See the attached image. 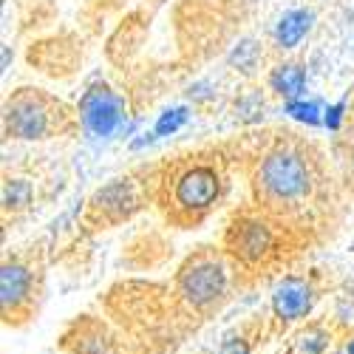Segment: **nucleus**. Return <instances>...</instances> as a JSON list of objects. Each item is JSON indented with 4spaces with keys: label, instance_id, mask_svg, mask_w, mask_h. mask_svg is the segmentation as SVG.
Listing matches in <instances>:
<instances>
[{
    "label": "nucleus",
    "instance_id": "nucleus-12",
    "mask_svg": "<svg viewBox=\"0 0 354 354\" xmlns=\"http://www.w3.org/2000/svg\"><path fill=\"white\" fill-rule=\"evenodd\" d=\"M28 201H32V185H28V182L15 179V182L3 185V204H6V210H23Z\"/></svg>",
    "mask_w": 354,
    "mask_h": 354
},
{
    "label": "nucleus",
    "instance_id": "nucleus-10",
    "mask_svg": "<svg viewBox=\"0 0 354 354\" xmlns=\"http://www.w3.org/2000/svg\"><path fill=\"white\" fill-rule=\"evenodd\" d=\"M309 26H312V12H306V9H292V12H286V15L281 17L278 28H275L278 46L295 48V46H298V43L306 37Z\"/></svg>",
    "mask_w": 354,
    "mask_h": 354
},
{
    "label": "nucleus",
    "instance_id": "nucleus-3",
    "mask_svg": "<svg viewBox=\"0 0 354 354\" xmlns=\"http://www.w3.org/2000/svg\"><path fill=\"white\" fill-rule=\"evenodd\" d=\"M80 116H82V125L94 136H111L122 122V100L108 85L97 82L80 100Z\"/></svg>",
    "mask_w": 354,
    "mask_h": 354
},
{
    "label": "nucleus",
    "instance_id": "nucleus-15",
    "mask_svg": "<svg viewBox=\"0 0 354 354\" xmlns=\"http://www.w3.org/2000/svg\"><path fill=\"white\" fill-rule=\"evenodd\" d=\"M255 60H258V48H255L252 40H244L239 48L232 51V57H230V63H232V66H239L241 71H252Z\"/></svg>",
    "mask_w": 354,
    "mask_h": 354
},
{
    "label": "nucleus",
    "instance_id": "nucleus-5",
    "mask_svg": "<svg viewBox=\"0 0 354 354\" xmlns=\"http://www.w3.org/2000/svg\"><path fill=\"white\" fill-rule=\"evenodd\" d=\"M227 244H230L232 255H239L247 263H255V261H261L263 255L272 250V232H270V227H263L261 221L244 218V221L232 224V230L227 235Z\"/></svg>",
    "mask_w": 354,
    "mask_h": 354
},
{
    "label": "nucleus",
    "instance_id": "nucleus-1",
    "mask_svg": "<svg viewBox=\"0 0 354 354\" xmlns=\"http://www.w3.org/2000/svg\"><path fill=\"white\" fill-rule=\"evenodd\" d=\"M258 185H261L263 196H270L272 201L292 204L309 193V170L295 153L275 151L263 159L261 173H258Z\"/></svg>",
    "mask_w": 354,
    "mask_h": 354
},
{
    "label": "nucleus",
    "instance_id": "nucleus-6",
    "mask_svg": "<svg viewBox=\"0 0 354 354\" xmlns=\"http://www.w3.org/2000/svg\"><path fill=\"white\" fill-rule=\"evenodd\" d=\"M312 286L301 278H283L272 292V309L281 320H301L312 309Z\"/></svg>",
    "mask_w": 354,
    "mask_h": 354
},
{
    "label": "nucleus",
    "instance_id": "nucleus-14",
    "mask_svg": "<svg viewBox=\"0 0 354 354\" xmlns=\"http://www.w3.org/2000/svg\"><path fill=\"white\" fill-rule=\"evenodd\" d=\"M286 113L292 116V120H298V122H306V125H317L320 122V111L315 102H301V100H292L286 105Z\"/></svg>",
    "mask_w": 354,
    "mask_h": 354
},
{
    "label": "nucleus",
    "instance_id": "nucleus-16",
    "mask_svg": "<svg viewBox=\"0 0 354 354\" xmlns=\"http://www.w3.org/2000/svg\"><path fill=\"white\" fill-rule=\"evenodd\" d=\"M323 346H326V335H323V332H309V335H304V351H306V354H320Z\"/></svg>",
    "mask_w": 354,
    "mask_h": 354
},
{
    "label": "nucleus",
    "instance_id": "nucleus-17",
    "mask_svg": "<svg viewBox=\"0 0 354 354\" xmlns=\"http://www.w3.org/2000/svg\"><path fill=\"white\" fill-rule=\"evenodd\" d=\"M218 354H250V346L241 337H227L218 348Z\"/></svg>",
    "mask_w": 354,
    "mask_h": 354
},
{
    "label": "nucleus",
    "instance_id": "nucleus-11",
    "mask_svg": "<svg viewBox=\"0 0 354 354\" xmlns=\"http://www.w3.org/2000/svg\"><path fill=\"white\" fill-rule=\"evenodd\" d=\"M304 85H306V74L301 66H281L275 74H272V88L283 97V100H298L304 94Z\"/></svg>",
    "mask_w": 354,
    "mask_h": 354
},
{
    "label": "nucleus",
    "instance_id": "nucleus-2",
    "mask_svg": "<svg viewBox=\"0 0 354 354\" xmlns=\"http://www.w3.org/2000/svg\"><path fill=\"white\" fill-rule=\"evenodd\" d=\"M179 289L185 295V301L196 309H207L213 306L224 289H227V270L224 263L210 258V255H198L193 258L187 267L179 272Z\"/></svg>",
    "mask_w": 354,
    "mask_h": 354
},
{
    "label": "nucleus",
    "instance_id": "nucleus-4",
    "mask_svg": "<svg viewBox=\"0 0 354 354\" xmlns=\"http://www.w3.org/2000/svg\"><path fill=\"white\" fill-rule=\"evenodd\" d=\"M173 196H176V204L187 213L207 210L218 198V173L213 167H193L179 176Z\"/></svg>",
    "mask_w": 354,
    "mask_h": 354
},
{
    "label": "nucleus",
    "instance_id": "nucleus-19",
    "mask_svg": "<svg viewBox=\"0 0 354 354\" xmlns=\"http://www.w3.org/2000/svg\"><path fill=\"white\" fill-rule=\"evenodd\" d=\"M346 351H348V354H354V340L348 343V348H346Z\"/></svg>",
    "mask_w": 354,
    "mask_h": 354
},
{
    "label": "nucleus",
    "instance_id": "nucleus-7",
    "mask_svg": "<svg viewBox=\"0 0 354 354\" xmlns=\"http://www.w3.org/2000/svg\"><path fill=\"white\" fill-rule=\"evenodd\" d=\"M6 131L17 139H37L46 133V113L35 100H15L6 113Z\"/></svg>",
    "mask_w": 354,
    "mask_h": 354
},
{
    "label": "nucleus",
    "instance_id": "nucleus-8",
    "mask_svg": "<svg viewBox=\"0 0 354 354\" xmlns=\"http://www.w3.org/2000/svg\"><path fill=\"white\" fill-rule=\"evenodd\" d=\"M28 292H32V275L20 263H3L0 270V304L3 312H15L20 304H26Z\"/></svg>",
    "mask_w": 354,
    "mask_h": 354
},
{
    "label": "nucleus",
    "instance_id": "nucleus-9",
    "mask_svg": "<svg viewBox=\"0 0 354 354\" xmlns=\"http://www.w3.org/2000/svg\"><path fill=\"white\" fill-rule=\"evenodd\" d=\"M94 204L102 210V213H111L113 218H122L133 210V204H136V196H133V187L125 185V182H116V185H108L105 190L97 193Z\"/></svg>",
    "mask_w": 354,
    "mask_h": 354
},
{
    "label": "nucleus",
    "instance_id": "nucleus-13",
    "mask_svg": "<svg viewBox=\"0 0 354 354\" xmlns=\"http://www.w3.org/2000/svg\"><path fill=\"white\" fill-rule=\"evenodd\" d=\"M187 122V108H173V111H165L156 122V136H170L176 133L182 125Z\"/></svg>",
    "mask_w": 354,
    "mask_h": 354
},
{
    "label": "nucleus",
    "instance_id": "nucleus-18",
    "mask_svg": "<svg viewBox=\"0 0 354 354\" xmlns=\"http://www.w3.org/2000/svg\"><path fill=\"white\" fill-rule=\"evenodd\" d=\"M340 120H343V102H337V105H332V108L326 111V125H329L332 131L340 128Z\"/></svg>",
    "mask_w": 354,
    "mask_h": 354
}]
</instances>
